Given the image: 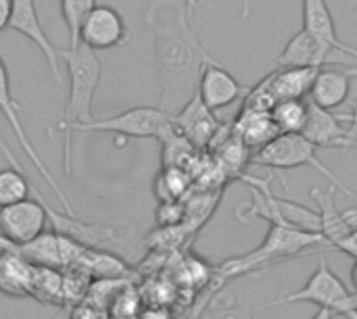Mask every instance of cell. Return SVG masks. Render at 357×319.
Masks as SVG:
<instances>
[{
	"label": "cell",
	"mask_w": 357,
	"mask_h": 319,
	"mask_svg": "<svg viewBox=\"0 0 357 319\" xmlns=\"http://www.w3.org/2000/svg\"><path fill=\"white\" fill-rule=\"evenodd\" d=\"M249 92L247 86H243L232 73H228L218 61L209 63L201 75L199 84V96L211 109L213 113L236 102L238 98H245Z\"/></svg>",
	"instance_id": "4fadbf2b"
},
{
	"label": "cell",
	"mask_w": 357,
	"mask_h": 319,
	"mask_svg": "<svg viewBox=\"0 0 357 319\" xmlns=\"http://www.w3.org/2000/svg\"><path fill=\"white\" fill-rule=\"evenodd\" d=\"M339 115V119L343 121V123H349V132H351V140H356L357 138V100L351 104V113H337ZM349 140V142H351ZM349 146V144H347Z\"/></svg>",
	"instance_id": "1f68e13d"
},
{
	"label": "cell",
	"mask_w": 357,
	"mask_h": 319,
	"mask_svg": "<svg viewBox=\"0 0 357 319\" xmlns=\"http://www.w3.org/2000/svg\"><path fill=\"white\" fill-rule=\"evenodd\" d=\"M161 144H163V155H161L163 167H184L195 157V146L188 142V138H184L176 130V125L161 140Z\"/></svg>",
	"instance_id": "4316f807"
},
{
	"label": "cell",
	"mask_w": 357,
	"mask_h": 319,
	"mask_svg": "<svg viewBox=\"0 0 357 319\" xmlns=\"http://www.w3.org/2000/svg\"><path fill=\"white\" fill-rule=\"evenodd\" d=\"M318 146H314L312 142H307L301 134H282L278 136L274 142H270L268 146H264L261 150L255 153V157L251 159L255 165L261 167H272V169H295V167H314L316 171H320L331 186H335L337 190H341L343 194H347L349 199H354L357 203V194L354 190H349L316 155Z\"/></svg>",
	"instance_id": "8992f818"
},
{
	"label": "cell",
	"mask_w": 357,
	"mask_h": 319,
	"mask_svg": "<svg viewBox=\"0 0 357 319\" xmlns=\"http://www.w3.org/2000/svg\"><path fill=\"white\" fill-rule=\"evenodd\" d=\"M21 111H23V107L15 100L13 92H10V77H8V69H6V65H4V61H2V56H0V113H2V117L6 119V123L10 125V130H13V134H15V138H17V142H19L21 150L25 153V157L31 161V165L36 167V171L42 176V180H44V182L50 186V190L56 194L59 203L65 207V215H71V217H73V207H71L69 199L65 196L63 188L59 186V182L54 180L52 171L46 167V163H44V161H42V157L38 155V150H36L33 142L27 138V134H25V130H23V123H21V117H19V113H21Z\"/></svg>",
	"instance_id": "ba28073f"
},
{
	"label": "cell",
	"mask_w": 357,
	"mask_h": 319,
	"mask_svg": "<svg viewBox=\"0 0 357 319\" xmlns=\"http://www.w3.org/2000/svg\"><path fill=\"white\" fill-rule=\"evenodd\" d=\"M314 247H328V242L322 234H316V232H305V230L289 228V226H270L268 236L255 251L245 253L241 257L226 259L218 267V274H220L218 280L222 282L234 280V278L253 274L266 265L280 263L287 259H297L301 253Z\"/></svg>",
	"instance_id": "3957f363"
},
{
	"label": "cell",
	"mask_w": 357,
	"mask_h": 319,
	"mask_svg": "<svg viewBox=\"0 0 357 319\" xmlns=\"http://www.w3.org/2000/svg\"><path fill=\"white\" fill-rule=\"evenodd\" d=\"M318 73L320 69L314 67H284V69L276 67L274 73L266 77L274 100L280 102V100H301L310 96Z\"/></svg>",
	"instance_id": "d6986e66"
},
{
	"label": "cell",
	"mask_w": 357,
	"mask_h": 319,
	"mask_svg": "<svg viewBox=\"0 0 357 319\" xmlns=\"http://www.w3.org/2000/svg\"><path fill=\"white\" fill-rule=\"evenodd\" d=\"M207 299H209V297H207ZM207 299H205V301H207ZM205 301H203V305H205ZM203 305H199V309H197L195 313H186V316H182V318H178V319H199V311H201V307H203Z\"/></svg>",
	"instance_id": "f35d334b"
},
{
	"label": "cell",
	"mask_w": 357,
	"mask_h": 319,
	"mask_svg": "<svg viewBox=\"0 0 357 319\" xmlns=\"http://www.w3.org/2000/svg\"><path fill=\"white\" fill-rule=\"evenodd\" d=\"M186 217V207L180 201H169V203H159L157 209V224L161 230L165 228H178L182 219Z\"/></svg>",
	"instance_id": "83f0119b"
},
{
	"label": "cell",
	"mask_w": 357,
	"mask_h": 319,
	"mask_svg": "<svg viewBox=\"0 0 357 319\" xmlns=\"http://www.w3.org/2000/svg\"><path fill=\"white\" fill-rule=\"evenodd\" d=\"M243 182L251 186V201L243 207H236L238 221H251V219H266L270 226H289L299 228L305 232L320 234V215L318 211H312L310 207L297 203L278 199L270 192L268 182H259L255 178L241 176Z\"/></svg>",
	"instance_id": "277c9868"
},
{
	"label": "cell",
	"mask_w": 357,
	"mask_h": 319,
	"mask_svg": "<svg viewBox=\"0 0 357 319\" xmlns=\"http://www.w3.org/2000/svg\"><path fill=\"white\" fill-rule=\"evenodd\" d=\"M203 0H184V6H186V13H188V19L195 23V15H197V8L201 6Z\"/></svg>",
	"instance_id": "e575fe53"
},
{
	"label": "cell",
	"mask_w": 357,
	"mask_h": 319,
	"mask_svg": "<svg viewBox=\"0 0 357 319\" xmlns=\"http://www.w3.org/2000/svg\"><path fill=\"white\" fill-rule=\"evenodd\" d=\"M10 13H13V0H0V31L10 25Z\"/></svg>",
	"instance_id": "836d02e7"
},
{
	"label": "cell",
	"mask_w": 357,
	"mask_h": 319,
	"mask_svg": "<svg viewBox=\"0 0 357 319\" xmlns=\"http://www.w3.org/2000/svg\"><path fill=\"white\" fill-rule=\"evenodd\" d=\"M174 119V125L176 130L188 138V142L195 146V148H203V146H209L213 144L215 136L220 134L222 125L220 121L215 119V113L211 109H207V104L201 100L199 92L197 96L178 113L172 117Z\"/></svg>",
	"instance_id": "7c38bea8"
},
{
	"label": "cell",
	"mask_w": 357,
	"mask_h": 319,
	"mask_svg": "<svg viewBox=\"0 0 357 319\" xmlns=\"http://www.w3.org/2000/svg\"><path fill=\"white\" fill-rule=\"evenodd\" d=\"M241 15L243 17L251 15V0H241Z\"/></svg>",
	"instance_id": "d590c367"
},
{
	"label": "cell",
	"mask_w": 357,
	"mask_h": 319,
	"mask_svg": "<svg viewBox=\"0 0 357 319\" xmlns=\"http://www.w3.org/2000/svg\"><path fill=\"white\" fill-rule=\"evenodd\" d=\"M146 23L153 33L159 109L174 117L197 96L201 75L215 59L199 40L184 0H149Z\"/></svg>",
	"instance_id": "6da1fadb"
},
{
	"label": "cell",
	"mask_w": 357,
	"mask_h": 319,
	"mask_svg": "<svg viewBox=\"0 0 357 319\" xmlns=\"http://www.w3.org/2000/svg\"><path fill=\"white\" fill-rule=\"evenodd\" d=\"M335 186H328L326 190L322 188H314L312 190V199L318 205V215H320V234L326 238L328 247H333L335 242H339L341 238H345L354 228L347 224L345 213L339 211L337 201H335Z\"/></svg>",
	"instance_id": "ffe728a7"
},
{
	"label": "cell",
	"mask_w": 357,
	"mask_h": 319,
	"mask_svg": "<svg viewBox=\"0 0 357 319\" xmlns=\"http://www.w3.org/2000/svg\"><path fill=\"white\" fill-rule=\"evenodd\" d=\"M351 284H354V290H357V259L354 261V267H351Z\"/></svg>",
	"instance_id": "74e56055"
},
{
	"label": "cell",
	"mask_w": 357,
	"mask_h": 319,
	"mask_svg": "<svg viewBox=\"0 0 357 319\" xmlns=\"http://www.w3.org/2000/svg\"><path fill=\"white\" fill-rule=\"evenodd\" d=\"M0 153H2V157L8 161V165L13 167V169H17V171H23V165L17 161V157H15V153L10 150V146L6 144V140L2 138V134H0Z\"/></svg>",
	"instance_id": "d6a6232c"
},
{
	"label": "cell",
	"mask_w": 357,
	"mask_h": 319,
	"mask_svg": "<svg viewBox=\"0 0 357 319\" xmlns=\"http://www.w3.org/2000/svg\"><path fill=\"white\" fill-rule=\"evenodd\" d=\"M234 134L243 140L247 148H264L270 142H274L278 136H282L272 119L270 113H255V111H241Z\"/></svg>",
	"instance_id": "44dd1931"
},
{
	"label": "cell",
	"mask_w": 357,
	"mask_h": 319,
	"mask_svg": "<svg viewBox=\"0 0 357 319\" xmlns=\"http://www.w3.org/2000/svg\"><path fill=\"white\" fill-rule=\"evenodd\" d=\"M38 267L13 251H0V293L10 299L33 297Z\"/></svg>",
	"instance_id": "ac0fdd59"
},
{
	"label": "cell",
	"mask_w": 357,
	"mask_h": 319,
	"mask_svg": "<svg viewBox=\"0 0 357 319\" xmlns=\"http://www.w3.org/2000/svg\"><path fill=\"white\" fill-rule=\"evenodd\" d=\"M312 319H335V316L331 311H326V309H318V313Z\"/></svg>",
	"instance_id": "8d00e7d4"
},
{
	"label": "cell",
	"mask_w": 357,
	"mask_h": 319,
	"mask_svg": "<svg viewBox=\"0 0 357 319\" xmlns=\"http://www.w3.org/2000/svg\"><path fill=\"white\" fill-rule=\"evenodd\" d=\"M331 48L322 46L314 36H310L305 29H301L299 33H295L284 50L280 52L276 67L284 69V67H314V69H326V67H337L339 61L335 56H331Z\"/></svg>",
	"instance_id": "9a60e30c"
},
{
	"label": "cell",
	"mask_w": 357,
	"mask_h": 319,
	"mask_svg": "<svg viewBox=\"0 0 357 319\" xmlns=\"http://www.w3.org/2000/svg\"><path fill=\"white\" fill-rule=\"evenodd\" d=\"M333 251H337V253H343V255H347V257H351L354 261L357 259V228H354L345 238H341L339 242H335L333 247H331Z\"/></svg>",
	"instance_id": "f1b7e54d"
},
{
	"label": "cell",
	"mask_w": 357,
	"mask_h": 319,
	"mask_svg": "<svg viewBox=\"0 0 357 319\" xmlns=\"http://www.w3.org/2000/svg\"><path fill=\"white\" fill-rule=\"evenodd\" d=\"M130 40V31L121 13L109 4H96L82 25V44L96 50H109L123 46Z\"/></svg>",
	"instance_id": "8fae6325"
},
{
	"label": "cell",
	"mask_w": 357,
	"mask_h": 319,
	"mask_svg": "<svg viewBox=\"0 0 357 319\" xmlns=\"http://www.w3.org/2000/svg\"><path fill=\"white\" fill-rule=\"evenodd\" d=\"M276 127L280 134H301L307 123L310 115V102L305 98L301 100H280L270 111Z\"/></svg>",
	"instance_id": "7402d4cb"
},
{
	"label": "cell",
	"mask_w": 357,
	"mask_h": 319,
	"mask_svg": "<svg viewBox=\"0 0 357 319\" xmlns=\"http://www.w3.org/2000/svg\"><path fill=\"white\" fill-rule=\"evenodd\" d=\"M174 130V119L159 107H134L119 115L94 119L73 132H109L121 138H157L159 142Z\"/></svg>",
	"instance_id": "52a82bcc"
},
{
	"label": "cell",
	"mask_w": 357,
	"mask_h": 319,
	"mask_svg": "<svg viewBox=\"0 0 357 319\" xmlns=\"http://www.w3.org/2000/svg\"><path fill=\"white\" fill-rule=\"evenodd\" d=\"M301 136L318 148H347L351 140L349 125H343L337 113L324 111L314 102H310V115Z\"/></svg>",
	"instance_id": "2e32d148"
},
{
	"label": "cell",
	"mask_w": 357,
	"mask_h": 319,
	"mask_svg": "<svg viewBox=\"0 0 357 319\" xmlns=\"http://www.w3.org/2000/svg\"><path fill=\"white\" fill-rule=\"evenodd\" d=\"M29 192H33L36 199L44 201V196L27 182L23 171H17L13 167L0 169V209L29 199Z\"/></svg>",
	"instance_id": "603a6c76"
},
{
	"label": "cell",
	"mask_w": 357,
	"mask_h": 319,
	"mask_svg": "<svg viewBox=\"0 0 357 319\" xmlns=\"http://www.w3.org/2000/svg\"><path fill=\"white\" fill-rule=\"evenodd\" d=\"M61 61L69 75V98L54 130H61L65 134L63 161H65V173H71L73 130L94 121L92 102L100 84L102 65L98 54L82 42L77 46H69L67 50H61Z\"/></svg>",
	"instance_id": "7a4b0ae2"
},
{
	"label": "cell",
	"mask_w": 357,
	"mask_h": 319,
	"mask_svg": "<svg viewBox=\"0 0 357 319\" xmlns=\"http://www.w3.org/2000/svg\"><path fill=\"white\" fill-rule=\"evenodd\" d=\"M46 201L40 199H25L17 205L0 209V236L15 247L29 244L46 234L50 219H48Z\"/></svg>",
	"instance_id": "9c48e42d"
},
{
	"label": "cell",
	"mask_w": 357,
	"mask_h": 319,
	"mask_svg": "<svg viewBox=\"0 0 357 319\" xmlns=\"http://www.w3.org/2000/svg\"><path fill=\"white\" fill-rule=\"evenodd\" d=\"M303 4V29L314 36L322 46L343 52L357 61V48L345 44L337 33V23L326 0H301Z\"/></svg>",
	"instance_id": "5bb4252c"
},
{
	"label": "cell",
	"mask_w": 357,
	"mask_h": 319,
	"mask_svg": "<svg viewBox=\"0 0 357 319\" xmlns=\"http://www.w3.org/2000/svg\"><path fill=\"white\" fill-rule=\"evenodd\" d=\"M357 75V67H326L320 69L312 92L310 102L324 111H335L347 102L351 92V79Z\"/></svg>",
	"instance_id": "e0dca14e"
},
{
	"label": "cell",
	"mask_w": 357,
	"mask_h": 319,
	"mask_svg": "<svg viewBox=\"0 0 357 319\" xmlns=\"http://www.w3.org/2000/svg\"><path fill=\"white\" fill-rule=\"evenodd\" d=\"M69 319H102V318H100V311H98L96 307H92L90 303H82V305H77V307L71 311Z\"/></svg>",
	"instance_id": "f546056e"
},
{
	"label": "cell",
	"mask_w": 357,
	"mask_h": 319,
	"mask_svg": "<svg viewBox=\"0 0 357 319\" xmlns=\"http://www.w3.org/2000/svg\"><path fill=\"white\" fill-rule=\"evenodd\" d=\"M351 299H354V309H356V311H357V290H354Z\"/></svg>",
	"instance_id": "ab89813d"
},
{
	"label": "cell",
	"mask_w": 357,
	"mask_h": 319,
	"mask_svg": "<svg viewBox=\"0 0 357 319\" xmlns=\"http://www.w3.org/2000/svg\"><path fill=\"white\" fill-rule=\"evenodd\" d=\"M8 27L19 31L21 36H25L33 46H38V50L46 59V65H48L54 81L59 84L63 79L61 50L48 40V36L42 27V21L38 17L36 0H13V13H10V25Z\"/></svg>",
	"instance_id": "30bf717a"
},
{
	"label": "cell",
	"mask_w": 357,
	"mask_h": 319,
	"mask_svg": "<svg viewBox=\"0 0 357 319\" xmlns=\"http://www.w3.org/2000/svg\"><path fill=\"white\" fill-rule=\"evenodd\" d=\"M351 295L354 293L341 282V278L331 270V265L326 261H322V263H318L316 272L307 278L303 288H299L297 293H291V295H284V297H278L274 301H268V303L259 305L255 309V313L272 309V307L289 305V303H314V305H318V309H326L333 316L357 319V311L354 309Z\"/></svg>",
	"instance_id": "5b68a950"
},
{
	"label": "cell",
	"mask_w": 357,
	"mask_h": 319,
	"mask_svg": "<svg viewBox=\"0 0 357 319\" xmlns=\"http://www.w3.org/2000/svg\"><path fill=\"white\" fill-rule=\"evenodd\" d=\"M138 319H174V318H172L169 309H165V307H161V305H153V307L142 309V311H140V316H138Z\"/></svg>",
	"instance_id": "4dcf8cb0"
},
{
	"label": "cell",
	"mask_w": 357,
	"mask_h": 319,
	"mask_svg": "<svg viewBox=\"0 0 357 319\" xmlns=\"http://www.w3.org/2000/svg\"><path fill=\"white\" fill-rule=\"evenodd\" d=\"M190 188V173L184 167H163L155 180V194L159 203L180 201Z\"/></svg>",
	"instance_id": "cb8c5ba5"
},
{
	"label": "cell",
	"mask_w": 357,
	"mask_h": 319,
	"mask_svg": "<svg viewBox=\"0 0 357 319\" xmlns=\"http://www.w3.org/2000/svg\"><path fill=\"white\" fill-rule=\"evenodd\" d=\"M96 0H61V17L69 31V46H77L82 40V25L94 10Z\"/></svg>",
	"instance_id": "484cf974"
},
{
	"label": "cell",
	"mask_w": 357,
	"mask_h": 319,
	"mask_svg": "<svg viewBox=\"0 0 357 319\" xmlns=\"http://www.w3.org/2000/svg\"><path fill=\"white\" fill-rule=\"evenodd\" d=\"M255 309L241 299L209 297L199 311V319H253Z\"/></svg>",
	"instance_id": "d4e9b609"
}]
</instances>
